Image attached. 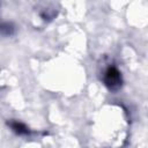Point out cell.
<instances>
[{"instance_id":"obj_1","label":"cell","mask_w":148,"mask_h":148,"mask_svg":"<svg viewBox=\"0 0 148 148\" xmlns=\"http://www.w3.org/2000/svg\"><path fill=\"white\" fill-rule=\"evenodd\" d=\"M103 82L109 90L116 91L118 90L121 84H123V79H121V73L116 66H109L103 75Z\"/></svg>"},{"instance_id":"obj_2","label":"cell","mask_w":148,"mask_h":148,"mask_svg":"<svg viewBox=\"0 0 148 148\" xmlns=\"http://www.w3.org/2000/svg\"><path fill=\"white\" fill-rule=\"evenodd\" d=\"M8 125L18 135H29L31 133L29 127L27 125H24L23 123L18 121V120H10V121H8Z\"/></svg>"},{"instance_id":"obj_3","label":"cell","mask_w":148,"mask_h":148,"mask_svg":"<svg viewBox=\"0 0 148 148\" xmlns=\"http://www.w3.org/2000/svg\"><path fill=\"white\" fill-rule=\"evenodd\" d=\"M14 30H15V28H14L13 23H10V22H3V23L0 24V34L3 35V36L13 35Z\"/></svg>"}]
</instances>
